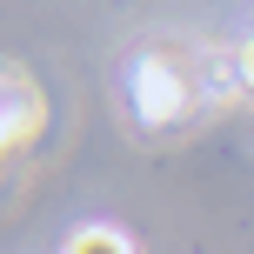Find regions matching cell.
Segmentation results:
<instances>
[{
  "label": "cell",
  "mask_w": 254,
  "mask_h": 254,
  "mask_svg": "<svg viewBox=\"0 0 254 254\" xmlns=\"http://www.w3.org/2000/svg\"><path fill=\"white\" fill-rule=\"evenodd\" d=\"M127 101H134V121L147 127V134H161V127H181L194 114V80H188V61H181L174 47H147L134 61V74H127Z\"/></svg>",
  "instance_id": "cell-1"
},
{
  "label": "cell",
  "mask_w": 254,
  "mask_h": 254,
  "mask_svg": "<svg viewBox=\"0 0 254 254\" xmlns=\"http://www.w3.org/2000/svg\"><path fill=\"white\" fill-rule=\"evenodd\" d=\"M40 134H47V101H40V87L20 74V67H0V161L27 154Z\"/></svg>",
  "instance_id": "cell-2"
},
{
  "label": "cell",
  "mask_w": 254,
  "mask_h": 254,
  "mask_svg": "<svg viewBox=\"0 0 254 254\" xmlns=\"http://www.w3.org/2000/svg\"><path fill=\"white\" fill-rule=\"evenodd\" d=\"M61 254H134V241H127L121 228H107V221H87V228L67 234V248H61Z\"/></svg>",
  "instance_id": "cell-3"
},
{
  "label": "cell",
  "mask_w": 254,
  "mask_h": 254,
  "mask_svg": "<svg viewBox=\"0 0 254 254\" xmlns=\"http://www.w3.org/2000/svg\"><path fill=\"white\" fill-rule=\"evenodd\" d=\"M234 74H241V94H254V34L234 47Z\"/></svg>",
  "instance_id": "cell-4"
},
{
  "label": "cell",
  "mask_w": 254,
  "mask_h": 254,
  "mask_svg": "<svg viewBox=\"0 0 254 254\" xmlns=\"http://www.w3.org/2000/svg\"><path fill=\"white\" fill-rule=\"evenodd\" d=\"M0 174H7V161H0Z\"/></svg>",
  "instance_id": "cell-5"
}]
</instances>
